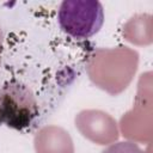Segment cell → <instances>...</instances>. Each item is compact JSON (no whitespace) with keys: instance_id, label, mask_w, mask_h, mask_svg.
Listing matches in <instances>:
<instances>
[{"instance_id":"cell-1","label":"cell","mask_w":153,"mask_h":153,"mask_svg":"<svg viewBox=\"0 0 153 153\" xmlns=\"http://www.w3.org/2000/svg\"><path fill=\"white\" fill-rule=\"evenodd\" d=\"M60 27L71 37L85 39L96 35L104 23V11L99 1L66 0L57 13Z\"/></svg>"},{"instance_id":"cell-2","label":"cell","mask_w":153,"mask_h":153,"mask_svg":"<svg viewBox=\"0 0 153 153\" xmlns=\"http://www.w3.org/2000/svg\"><path fill=\"white\" fill-rule=\"evenodd\" d=\"M37 116V102L26 86L10 82L0 87V124L22 130L30 127Z\"/></svg>"}]
</instances>
